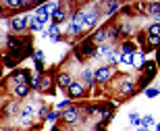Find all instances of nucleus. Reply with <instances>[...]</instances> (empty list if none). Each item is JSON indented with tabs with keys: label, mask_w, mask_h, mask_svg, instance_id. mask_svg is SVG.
Instances as JSON below:
<instances>
[{
	"label": "nucleus",
	"mask_w": 160,
	"mask_h": 131,
	"mask_svg": "<svg viewBox=\"0 0 160 131\" xmlns=\"http://www.w3.org/2000/svg\"><path fill=\"white\" fill-rule=\"evenodd\" d=\"M54 8H58V6H56V4H42V6H38V11H36V19L40 21L42 25L48 23V19L52 17V15H48V13H52Z\"/></svg>",
	"instance_id": "nucleus-1"
},
{
	"label": "nucleus",
	"mask_w": 160,
	"mask_h": 131,
	"mask_svg": "<svg viewBox=\"0 0 160 131\" xmlns=\"http://www.w3.org/2000/svg\"><path fill=\"white\" fill-rule=\"evenodd\" d=\"M94 54H98V52H96V48H94V40L88 38V40L77 48V56H79V58H85V56H94Z\"/></svg>",
	"instance_id": "nucleus-2"
},
{
	"label": "nucleus",
	"mask_w": 160,
	"mask_h": 131,
	"mask_svg": "<svg viewBox=\"0 0 160 131\" xmlns=\"http://www.w3.org/2000/svg\"><path fill=\"white\" fill-rule=\"evenodd\" d=\"M29 21H31V19L27 17V15H23V13H21V15H17V17H12L11 27H12L15 31H21V29H25V27L29 25Z\"/></svg>",
	"instance_id": "nucleus-3"
},
{
	"label": "nucleus",
	"mask_w": 160,
	"mask_h": 131,
	"mask_svg": "<svg viewBox=\"0 0 160 131\" xmlns=\"http://www.w3.org/2000/svg\"><path fill=\"white\" fill-rule=\"evenodd\" d=\"M110 77H112V69H110V67H100V69L96 71V81H98V83H104V81H108Z\"/></svg>",
	"instance_id": "nucleus-4"
},
{
	"label": "nucleus",
	"mask_w": 160,
	"mask_h": 131,
	"mask_svg": "<svg viewBox=\"0 0 160 131\" xmlns=\"http://www.w3.org/2000/svg\"><path fill=\"white\" fill-rule=\"evenodd\" d=\"M27 77H29V73L27 71H23V69H19V71H15L11 75V81H15V83H27Z\"/></svg>",
	"instance_id": "nucleus-5"
},
{
	"label": "nucleus",
	"mask_w": 160,
	"mask_h": 131,
	"mask_svg": "<svg viewBox=\"0 0 160 131\" xmlns=\"http://www.w3.org/2000/svg\"><path fill=\"white\" fill-rule=\"evenodd\" d=\"M67 92H69V96H71V98H81V96H83V85L79 83V81H73V83L69 85V89H67Z\"/></svg>",
	"instance_id": "nucleus-6"
},
{
	"label": "nucleus",
	"mask_w": 160,
	"mask_h": 131,
	"mask_svg": "<svg viewBox=\"0 0 160 131\" xmlns=\"http://www.w3.org/2000/svg\"><path fill=\"white\" fill-rule=\"evenodd\" d=\"M62 119H65L67 123H73V121H79V110H77L75 106L67 108L65 113H62Z\"/></svg>",
	"instance_id": "nucleus-7"
},
{
	"label": "nucleus",
	"mask_w": 160,
	"mask_h": 131,
	"mask_svg": "<svg viewBox=\"0 0 160 131\" xmlns=\"http://www.w3.org/2000/svg\"><path fill=\"white\" fill-rule=\"evenodd\" d=\"M133 67H135V69H143V67H146L143 52H135V54H133Z\"/></svg>",
	"instance_id": "nucleus-8"
},
{
	"label": "nucleus",
	"mask_w": 160,
	"mask_h": 131,
	"mask_svg": "<svg viewBox=\"0 0 160 131\" xmlns=\"http://www.w3.org/2000/svg\"><path fill=\"white\" fill-rule=\"evenodd\" d=\"M65 17H67V13L62 11V8H54V11H52V21H54V25H58L60 21H65Z\"/></svg>",
	"instance_id": "nucleus-9"
},
{
	"label": "nucleus",
	"mask_w": 160,
	"mask_h": 131,
	"mask_svg": "<svg viewBox=\"0 0 160 131\" xmlns=\"http://www.w3.org/2000/svg\"><path fill=\"white\" fill-rule=\"evenodd\" d=\"M71 83H73L71 75H67V73H60V75H58V85H60V88L69 89V85H71Z\"/></svg>",
	"instance_id": "nucleus-10"
},
{
	"label": "nucleus",
	"mask_w": 160,
	"mask_h": 131,
	"mask_svg": "<svg viewBox=\"0 0 160 131\" xmlns=\"http://www.w3.org/2000/svg\"><path fill=\"white\" fill-rule=\"evenodd\" d=\"M27 94H29V85L27 83H19L17 88H15V96H17V98H25Z\"/></svg>",
	"instance_id": "nucleus-11"
},
{
	"label": "nucleus",
	"mask_w": 160,
	"mask_h": 131,
	"mask_svg": "<svg viewBox=\"0 0 160 131\" xmlns=\"http://www.w3.org/2000/svg\"><path fill=\"white\" fill-rule=\"evenodd\" d=\"M133 88H135V81L133 79H123V83H121V89H123L125 94H129V92H133Z\"/></svg>",
	"instance_id": "nucleus-12"
},
{
	"label": "nucleus",
	"mask_w": 160,
	"mask_h": 131,
	"mask_svg": "<svg viewBox=\"0 0 160 131\" xmlns=\"http://www.w3.org/2000/svg\"><path fill=\"white\" fill-rule=\"evenodd\" d=\"M96 13H85V23H83V29H89V27H92V25L96 23Z\"/></svg>",
	"instance_id": "nucleus-13"
},
{
	"label": "nucleus",
	"mask_w": 160,
	"mask_h": 131,
	"mask_svg": "<svg viewBox=\"0 0 160 131\" xmlns=\"http://www.w3.org/2000/svg\"><path fill=\"white\" fill-rule=\"evenodd\" d=\"M156 73V65L154 63H146V79H152Z\"/></svg>",
	"instance_id": "nucleus-14"
},
{
	"label": "nucleus",
	"mask_w": 160,
	"mask_h": 131,
	"mask_svg": "<svg viewBox=\"0 0 160 131\" xmlns=\"http://www.w3.org/2000/svg\"><path fill=\"white\" fill-rule=\"evenodd\" d=\"M152 125H154V117H150V114L142 117V125H139V127H146V129H150Z\"/></svg>",
	"instance_id": "nucleus-15"
},
{
	"label": "nucleus",
	"mask_w": 160,
	"mask_h": 131,
	"mask_svg": "<svg viewBox=\"0 0 160 131\" xmlns=\"http://www.w3.org/2000/svg\"><path fill=\"white\" fill-rule=\"evenodd\" d=\"M79 31H81V27H79L77 23H73V21L69 23V27H67V33H71V36H77Z\"/></svg>",
	"instance_id": "nucleus-16"
},
{
	"label": "nucleus",
	"mask_w": 160,
	"mask_h": 131,
	"mask_svg": "<svg viewBox=\"0 0 160 131\" xmlns=\"http://www.w3.org/2000/svg\"><path fill=\"white\" fill-rule=\"evenodd\" d=\"M148 36H156V38H160V23H154V25H150V29H148Z\"/></svg>",
	"instance_id": "nucleus-17"
},
{
	"label": "nucleus",
	"mask_w": 160,
	"mask_h": 131,
	"mask_svg": "<svg viewBox=\"0 0 160 131\" xmlns=\"http://www.w3.org/2000/svg\"><path fill=\"white\" fill-rule=\"evenodd\" d=\"M94 42H102V40H106V29H98L94 33V38H92Z\"/></svg>",
	"instance_id": "nucleus-18"
},
{
	"label": "nucleus",
	"mask_w": 160,
	"mask_h": 131,
	"mask_svg": "<svg viewBox=\"0 0 160 131\" xmlns=\"http://www.w3.org/2000/svg\"><path fill=\"white\" fill-rule=\"evenodd\" d=\"M121 63H123V65H133V54H123L121 52Z\"/></svg>",
	"instance_id": "nucleus-19"
},
{
	"label": "nucleus",
	"mask_w": 160,
	"mask_h": 131,
	"mask_svg": "<svg viewBox=\"0 0 160 131\" xmlns=\"http://www.w3.org/2000/svg\"><path fill=\"white\" fill-rule=\"evenodd\" d=\"M108 63H110V65H117V63H121V56L117 52H110L108 54Z\"/></svg>",
	"instance_id": "nucleus-20"
},
{
	"label": "nucleus",
	"mask_w": 160,
	"mask_h": 131,
	"mask_svg": "<svg viewBox=\"0 0 160 131\" xmlns=\"http://www.w3.org/2000/svg\"><path fill=\"white\" fill-rule=\"evenodd\" d=\"M129 121L133 123V125H142V117H139L137 113H131L129 114Z\"/></svg>",
	"instance_id": "nucleus-21"
},
{
	"label": "nucleus",
	"mask_w": 160,
	"mask_h": 131,
	"mask_svg": "<svg viewBox=\"0 0 160 131\" xmlns=\"http://www.w3.org/2000/svg\"><path fill=\"white\" fill-rule=\"evenodd\" d=\"M29 27H31V29H33V31H40V29H42V23H40V21H38L36 17H33V19H31V21H29Z\"/></svg>",
	"instance_id": "nucleus-22"
},
{
	"label": "nucleus",
	"mask_w": 160,
	"mask_h": 131,
	"mask_svg": "<svg viewBox=\"0 0 160 131\" xmlns=\"http://www.w3.org/2000/svg\"><path fill=\"white\" fill-rule=\"evenodd\" d=\"M33 114V106H25L23 110H21V117H23V121L27 119V117H31Z\"/></svg>",
	"instance_id": "nucleus-23"
},
{
	"label": "nucleus",
	"mask_w": 160,
	"mask_h": 131,
	"mask_svg": "<svg viewBox=\"0 0 160 131\" xmlns=\"http://www.w3.org/2000/svg\"><path fill=\"white\" fill-rule=\"evenodd\" d=\"M158 94H160V89H158V88H150V89H146V96H148V98H156Z\"/></svg>",
	"instance_id": "nucleus-24"
},
{
	"label": "nucleus",
	"mask_w": 160,
	"mask_h": 131,
	"mask_svg": "<svg viewBox=\"0 0 160 131\" xmlns=\"http://www.w3.org/2000/svg\"><path fill=\"white\" fill-rule=\"evenodd\" d=\"M148 40H150V46H158L160 44V38H156V36H148Z\"/></svg>",
	"instance_id": "nucleus-25"
},
{
	"label": "nucleus",
	"mask_w": 160,
	"mask_h": 131,
	"mask_svg": "<svg viewBox=\"0 0 160 131\" xmlns=\"http://www.w3.org/2000/svg\"><path fill=\"white\" fill-rule=\"evenodd\" d=\"M65 108H71V100H65L58 104V110H65Z\"/></svg>",
	"instance_id": "nucleus-26"
},
{
	"label": "nucleus",
	"mask_w": 160,
	"mask_h": 131,
	"mask_svg": "<svg viewBox=\"0 0 160 131\" xmlns=\"http://www.w3.org/2000/svg\"><path fill=\"white\" fill-rule=\"evenodd\" d=\"M33 56H36L38 63H44V54H42V50H36V52H33Z\"/></svg>",
	"instance_id": "nucleus-27"
},
{
	"label": "nucleus",
	"mask_w": 160,
	"mask_h": 131,
	"mask_svg": "<svg viewBox=\"0 0 160 131\" xmlns=\"http://www.w3.org/2000/svg\"><path fill=\"white\" fill-rule=\"evenodd\" d=\"M58 117H60V114H56V113H50V114H48V121H50V123H54V121L58 119Z\"/></svg>",
	"instance_id": "nucleus-28"
},
{
	"label": "nucleus",
	"mask_w": 160,
	"mask_h": 131,
	"mask_svg": "<svg viewBox=\"0 0 160 131\" xmlns=\"http://www.w3.org/2000/svg\"><path fill=\"white\" fill-rule=\"evenodd\" d=\"M36 71H38V73L44 71V65H42V63H36Z\"/></svg>",
	"instance_id": "nucleus-29"
},
{
	"label": "nucleus",
	"mask_w": 160,
	"mask_h": 131,
	"mask_svg": "<svg viewBox=\"0 0 160 131\" xmlns=\"http://www.w3.org/2000/svg\"><path fill=\"white\" fill-rule=\"evenodd\" d=\"M156 131H160V123H158V125H156Z\"/></svg>",
	"instance_id": "nucleus-30"
},
{
	"label": "nucleus",
	"mask_w": 160,
	"mask_h": 131,
	"mask_svg": "<svg viewBox=\"0 0 160 131\" xmlns=\"http://www.w3.org/2000/svg\"><path fill=\"white\" fill-rule=\"evenodd\" d=\"M2 131H15V129H2Z\"/></svg>",
	"instance_id": "nucleus-31"
},
{
	"label": "nucleus",
	"mask_w": 160,
	"mask_h": 131,
	"mask_svg": "<svg viewBox=\"0 0 160 131\" xmlns=\"http://www.w3.org/2000/svg\"><path fill=\"white\" fill-rule=\"evenodd\" d=\"M75 131H79V129H75Z\"/></svg>",
	"instance_id": "nucleus-32"
}]
</instances>
